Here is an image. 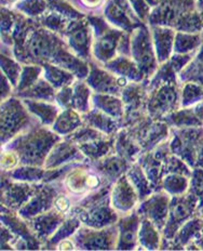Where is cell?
<instances>
[{
  "mask_svg": "<svg viewBox=\"0 0 203 251\" xmlns=\"http://www.w3.org/2000/svg\"><path fill=\"white\" fill-rule=\"evenodd\" d=\"M1 250H15V245L18 243V237L7 226L1 223Z\"/></svg>",
  "mask_w": 203,
  "mask_h": 251,
  "instance_id": "cell-49",
  "label": "cell"
},
{
  "mask_svg": "<svg viewBox=\"0 0 203 251\" xmlns=\"http://www.w3.org/2000/svg\"><path fill=\"white\" fill-rule=\"evenodd\" d=\"M162 239V232L150 220L143 218L138 233V249L161 250Z\"/></svg>",
  "mask_w": 203,
  "mask_h": 251,
  "instance_id": "cell-28",
  "label": "cell"
},
{
  "mask_svg": "<svg viewBox=\"0 0 203 251\" xmlns=\"http://www.w3.org/2000/svg\"><path fill=\"white\" fill-rule=\"evenodd\" d=\"M92 104L94 108L100 109V111L113 117L114 119L120 120L122 123L126 112H124V105L121 97L113 96V94L93 92Z\"/></svg>",
  "mask_w": 203,
  "mask_h": 251,
  "instance_id": "cell-26",
  "label": "cell"
},
{
  "mask_svg": "<svg viewBox=\"0 0 203 251\" xmlns=\"http://www.w3.org/2000/svg\"><path fill=\"white\" fill-rule=\"evenodd\" d=\"M108 135H106L105 133H103L100 130H97L95 128L91 127L89 125L83 124L80 128H78L75 132H72L66 137H63L67 140L71 141V142L76 143L77 145L80 144H85V143H89L92 142L94 140H98V139H103L106 138Z\"/></svg>",
  "mask_w": 203,
  "mask_h": 251,
  "instance_id": "cell-41",
  "label": "cell"
},
{
  "mask_svg": "<svg viewBox=\"0 0 203 251\" xmlns=\"http://www.w3.org/2000/svg\"><path fill=\"white\" fill-rule=\"evenodd\" d=\"M175 35L176 31L174 28L168 26L152 25V36L159 65L169 61L174 53Z\"/></svg>",
  "mask_w": 203,
  "mask_h": 251,
  "instance_id": "cell-22",
  "label": "cell"
},
{
  "mask_svg": "<svg viewBox=\"0 0 203 251\" xmlns=\"http://www.w3.org/2000/svg\"><path fill=\"white\" fill-rule=\"evenodd\" d=\"M62 139L63 137L55 133L51 127L37 125L21 133L1 148L17 153L20 165L44 167L51 150Z\"/></svg>",
  "mask_w": 203,
  "mask_h": 251,
  "instance_id": "cell-1",
  "label": "cell"
},
{
  "mask_svg": "<svg viewBox=\"0 0 203 251\" xmlns=\"http://www.w3.org/2000/svg\"><path fill=\"white\" fill-rule=\"evenodd\" d=\"M44 74V69L40 64H32L24 65L22 73H21L19 83L15 88V93L22 92L29 87H32L34 83L37 82Z\"/></svg>",
  "mask_w": 203,
  "mask_h": 251,
  "instance_id": "cell-40",
  "label": "cell"
},
{
  "mask_svg": "<svg viewBox=\"0 0 203 251\" xmlns=\"http://www.w3.org/2000/svg\"><path fill=\"white\" fill-rule=\"evenodd\" d=\"M0 89H1V98H0L1 99V102L6 101L7 99L14 96V87L3 73L1 74V86H0Z\"/></svg>",
  "mask_w": 203,
  "mask_h": 251,
  "instance_id": "cell-51",
  "label": "cell"
},
{
  "mask_svg": "<svg viewBox=\"0 0 203 251\" xmlns=\"http://www.w3.org/2000/svg\"><path fill=\"white\" fill-rule=\"evenodd\" d=\"M79 148L88 160L91 163L97 161L114 151V135L80 144Z\"/></svg>",
  "mask_w": 203,
  "mask_h": 251,
  "instance_id": "cell-32",
  "label": "cell"
},
{
  "mask_svg": "<svg viewBox=\"0 0 203 251\" xmlns=\"http://www.w3.org/2000/svg\"><path fill=\"white\" fill-rule=\"evenodd\" d=\"M131 165L132 163L118 155L116 151L92 163V166L94 167L95 170L100 172L104 179L111 184H113L122 176L127 175Z\"/></svg>",
  "mask_w": 203,
  "mask_h": 251,
  "instance_id": "cell-20",
  "label": "cell"
},
{
  "mask_svg": "<svg viewBox=\"0 0 203 251\" xmlns=\"http://www.w3.org/2000/svg\"><path fill=\"white\" fill-rule=\"evenodd\" d=\"M1 70L2 73L8 79L10 80V82L12 83V86L17 88L18 83H19V79L21 76V73H22L23 66H21L20 63L18 61L13 60L12 57L6 56L3 53L1 55Z\"/></svg>",
  "mask_w": 203,
  "mask_h": 251,
  "instance_id": "cell-42",
  "label": "cell"
},
{
  "mask_svg": "<svg viewBox=\"0 0 203 251\" xmlns=\"http://www.w3.org/2000/svg\"><path fill=\"white\" fill-rule=\"evenodd\" d=\"M37 125L41 124L25 106L22 99L13 96L1 102V146Z\"/></svg>",
  "mask_w": 203,
  "mask_h": 251,
  "instance_id": "cell-2",
  "label": "cell"
},
{
  "mask_svg": "<svg viewBox=\"0 0 203 251\" xmlns=\"http://www.w3.org/2000/svg\"><path fill=\"white\" fill-rule=\"evenodd\" d=\"M1 223L17 235L18 243L15 250H40L43 247V244L36 237L27 221L20 217L17 211L1 206Z\"/></svg>",
  "mask_w": 203,
  "mask_h": 251,
  "instance_id": "cell-11",
  "label": "cell"
},
{
  "mask_svg": "<svg viewBox=\"0 0 203 251\" xmlns=\"http://www.w3.org/2000/svg\"><path fill=\"white\" fill-rule=\"evenodd\" d=\"M190 177L179 174H166L161 184V190L171 196L186 194L189 190Z\"/></svg>",
  "mask_w": 203,
  "mask_h": 251,
  "instance_id": "cell-37",
  "label": "cell"
},
{
  "mask_svg": "<svg viewBox=\"0 0 203 251\" xmlns=\"http://www.w3.org/2000/svg\"><path fill=\"white\" fill-rule=\"evenodd\" d=\"M201 45V36L197 33L176 31L174 41V53L188 54L199 48Z\"/></svg>",
  "mask_w": 203,
  "mask_h": 251,
  "instance_id": "cell-38",
  "label": "cell"
},
{
  "mask_svg": "<svg viewBox=\"0 0 203 251\" xmlns=\"http://www.w3.org/2000/svg\"><path fill=\"white\" fill-rule=\"evenodd\" d=\"M76 250H116L118 243L117 223L104 228L81 226L70 237Z\"/></svg>",
  "mask_w": 203,
  "mask_h": 251,
  "instance_id": "cell-7",
  "label": "cell"
},
{
  "mask_svg": "<svg viewBox=\"0 0 203 251\" xmlns=\"http://www.w3.org/2000/svg\"><path fill=\"white\" fill-rule=\"evenodd\" d=\"M72 96H74V88H72V85L61 88L56 92L55 103L62 109L72 108Z\"/></svg>",
  "mask_w": 203,
  "mask_h": 251,
  "instance_id": "cell-47",
  "label": "cell"
},
{
  "mask_svg": "<svg viewBox=\"0 0 203 251\" xmlns=\"http://www.w3.org/2000/svg\"><path fill=\"white\" fill-rule=\"evenodd\" d=\"M172 196L164 191H157L140 201L136 211L142 218L150 220L161 232L168 222L170 212V202Z\"/></svg>",
  "mask_w": 203,
  "mask_h": 251,
  "instance_id": "cell-13",
  "label": "cell"
},
{
  "mask_svg": "<svg viewBox=\"0 0 203 251\" xmlns=\"http://www.w3.org/2000/svg\"><path fill=\"white\" fill-rule=\"evenodd\" d=\"M131 57L149 79L159 67L152 31L147 26L138 25L131 31Z\"/></svg>",
  "mask_w": 203,
  "mask_h": 251,
  "instance_id": "cell-4",
  "label": "cell"
},
{
  "mask_svg": "<svg viewBox=\"0 0 203 251\" xmlns=\"http://www.w3.org/2000/svg\"><path fill=\"white\" fill-rule=\"evenodd\" d=\"M56 89L51 85V83L45 80L44 77L34 83L32 87H29L26 90L15 93L14 96L20 99H28V100H35V101H48V102H55L56 97Z\"/></svg>",
  "mask_w": 203,
  "mask_h": 251,
  "instance_id": "cell-33",
  "label": "cell"
},
{
  "mask_svg": "<svg viewBox=\"0 0 203 251\" xmlns=\"http://www.w3.org/2000/svg\"><path fill=\"white\" fill-rule=\"evenodd\" d=\"M103 66L113 75L124 78L130 82H142L147 80L131 56L119 54L114 59L103 64Z\"/></svg>",
  "mask_w": 203,
  "mask_h": 251,
  "instance_id": "cell-21",
  "label": "cell"
},
{
  "mask_svg": "<svg viewBox=\"0 0 203 251\" xmlns=\"http://www.w3.org/2000/svg\"><path fill=\"white\" fill-rule=\"evenodd\" d=\"M56 250H76V246L72 242L71 238L65 239L63 242H61L59 245H57Z\"/></svg>",
  "mask_w": 203,
  "mask_h": 251,
  "instance_id": "cell-52",
  "label": "cell"
},
{
  "mask_svg": "<svg viewBox=\"0 0 203 251\" xmlns=\"http://www.w3.org/2000/svg\"><path fill=\"white\" fill-rule=\"evenodd\" d=\"M64 37L71 51L81 59L89 62L92 54L94 33L90 22L88 23L81 19L71 21L64 33Z\"/></svg>",
  "mask_w": 203,
  "mask_h": 251,
  "instance_id": "cell-10",
  "label": "cell"
},
{
  "mask_svg": "<svg viewBox=\"0 0 203 251\" xmlns=\"http://www.w3.org/2000/svg\"><path fill=\"white\" fill-rule=\"evenodd\" d=\"M3 172V171H1ZM10 179L26 183H41L45 175V167L19 165L14 169L6 172Z\"/></svg>",
  "mask_w": 203,
  "mask_h": 251,
  "instance_id": "cell-36",
  "label": "cell"
},
{
  "mask_svg": "<svg viewBox=\"0 0 203 251\" xmlns=\"http://www.w3.org/2000/svg\"><path fill=\"white\" fill-rule=\"evenodd\" d=\"M203 101V86L198 82L188 81L181 83L180 106L192 107L197 103Z\"/></svg>",
  "mask_w": 203,
  "mask_h": 251,
  "instance_id": "cell-39",
  "label": "cell"
},
{
  "mask_svg": "<svg viewBox=\"0 0 203 251\" xmlns=\"http://www.w3.org/2000/svg\"><path fill=\"white\" fill-rule=\"evenodd\" d=\"M142 219L136 210L120 216L117 222L118 243L116 250L138 249V233Z\"/></svg>",
  "mask_w": 203,
  "mask_h": 251,
  "instance_id": "cell-17",
  "label": "cell"
},
{
  "mask_svg": "<svg viewBox=\"0 0 203 251\" xmlns=\"http://www.w3.org/2000/svg\"><path fill=\"white\" fill-rule=\"evenodd\" d=\"M199 201L189 191L183 195L172 196L168 222L162 231L165 239L171 240L178 233L180 227L197 214Z\"/></svg>",
  "mask_w": 203,
  "mask_h": 251,
  "instance_id": "cell-8",
  "label": "cell"
},
{
  "mask_svg": "<svg viewBox=\"0 0 203 251\" xmlns=\"http://www.w3.org/2000/svg\"><path fill=\"white\" fill-rule=\"evenodd\" d=\"M181 83L166 82L148 91L147 113L155 120L180 108Z\"/></svg>",
  "mask_w": 203,
  "mask_h": 251,
  "instance_id": "cell-5",
  "label": "cell"
},
{
  "mask_svg": "<svg viewBox=\"0 0 203 251\" xmlns=\"http://www.w3.org/2000/svg\"><path fill=\"white\" fill-rule=\"evenodd\" d=\"M192 108H194V111H195V114L197 115V117L199 118L201 122L203 123V101L197 103L195 106H192Z\"/></svg>",
  "mask_w": 203,
  "mask_h": 251,
  "instance_id": "cell-54",
  "label": "cell"
},
{
  "mask_svg": "<svg viewBox=\"0 0 203 251\" xmlns=\"http://www.w3.org/2000/svg\"><path fill=\"white\" fill-rule=\"evenodd\" d=\"M127 176L130 182L132 183V185L135 187V190H136L140 201H145L147 197L156 192L152 182L148 179L146 172L144 171L143 167L137 161L132 163L131 167H130V169L127 172Z\"/></svg>",
  "mask_w": 203,
  "mask_h": 251,
  "instance_id": "cell-30",
  "label": "cell"
},
{
  "mask_svg": "<svg viewBox=\"0 0 203 251\" xmlns=\"http://www.w3.org/2000/svg\"><path fill=\"white\" fill-rule=\"evenodd\" d=\"M59 193L60 188L55 183L43 182L36 194L18 211L19 216L28 220L54 208V200Z\"/></svg>",
  "mask_w": 203,
  "mask_h": 251,
  "instance_id": "cell-15",
  "label": "cell"
},
{
  "mask_svg": "<svg viewBox=\"0 0 203 251\" xmlns=\"http://www.w3.org/2000/svg\"><path fill=\"white\" fill-rule=\"evenodd\" d=\"M171 128L202 127L203 123L197 117L192 107H180L162 118Z\"/></svg>",
  "mask_w": 203,
  "mask_h": 251,
  "instance_id": "cell-34",
  "label": "cell"
},
{
  "mask_svg": "<svg viewBox=\"0 0 203 251\" xmlns=\"http://www.w3.org/2000/svg\"><path fill=\"white\" fill-rule=\"evenodd\" d=\"M195 168H202L203 169V140L199 146V151H198Z\"/></svg>",
  "mask_w": 203,
  "mask_h": 251,
  "instance_id": "cell-53",
  "label": "cell"
},
{
  "mask_svg": "<svg viewBox=\"0 0 203 251\" xmlns=\"http://www.w3.org/2000/svg\"><path fill=\"white\" fill-rule=\"evenodd\" d=\"M41 66L44 69L43 77L45 80H48L56 90H60L61 88L66 86H71L78 79L69 71L59 65L52 64L50 62L43 63Z\"/></svg>",
  "mask_w": 203,
  "mask_h": 251,
  "instance_id": "cell-31",
  "label": "cell"
},
{
  "mask_svg": "<svg viewBox=\"0 0 203 251\" xmlns=\"http://www.w3.org/2000/svg\"><path fill=\"white\" fill-rule=\"evenodd\" d=\"M166 174H179L190 177L192 168L180 157L171 154L165 161V175Z\"/></svg>",
  "mask_w": 203,
  "mask_h": 251,
  "instance_id": "cell-43",
  "label": "cell"
},
{
  "mask_svg": "<svg viewBox=\"0 0 203 251\" xmlns=\"http://www.w3.org/2000/svg\"><path fill=\"white\" fill-rule=\"evenodd\" d=\"M67 217L68 216L56 210L55 208H52L48 211L26 220V221L36 235V237L44 245L56 232V229L60 227Z\"/></svg>",
  "mask_w": 203,
  "mask_h": 251,
  "instance_id": "cell-19",
  "label": "cell"
},
{
  "mask_svg": "<svg viewBox=\"0 0 203 251\" xmlns=\"http://www.w3.org/2000/svg\"><path fill=\"white\" fill-rule=\"evenodd\" d=\"M22 101L28 111L45 127H52L62 111V108L55 102L35 101L28 100V99H24Z\"/></svg>",
  "mask_w": 203,
  "mask_h": 251,
  "instance_id": "cell-24",
  "label": "cell"
},
{
  "mask_svg": "<svg viewBox=\"0 0 203 251\" xmlns=\"http://www.w3.org/2000/svg\"><path fill=\"white\" fill-rule=\"evenodd\" d=\"M202 140L203 126L202 127L171 128L169 139L170 150L172 154L180 157L194 169Z\"/></svg>",
  "mask_w": 203,
  "mask_h": 251,
  "instance_id": "cell-6",
  "label": "cell"
},
{
  "mask_svg": "<svg viewBox=\"0 0 203 251\" xmlns=\"http://www.w3.org/2000/svg\"><path fill=\"white\" fill-rule=\"evenodd\" d=\"M19 9L29 17H38L45 12V3L44 0H27L26 2L21 3Z\"/></svg>",
  "mask_w": 203,
  "mask_h": 251,
  "instance_id": "cell-46",
  "label": "cell"
},
{
  "mask_svg": "<svg viewBox=\"0 0 203 251\" xmlns=\"http://www.w3.org/2000/svg\"><path fill=\"white\" fill-rule=\"evenodd\" d=\"M89 22L94 33L92 54L95 62L103 65L117 56L119 43L124 30L112 28L106 21L94 15L89 18Z\"/></svg>",
  "mask_w": 203,
  "mask_h": 251,
  "instance_id": "cell-3",
  "label": "cell"
},
{
  "mask_svg": "<svg viewBox=\"0 0 203 251\" xmlns=\"http://www.w3.org/2000/svg\"><path fill=\"white\" fill-rule=\"evenodd\" d=\"M203 233V218L196 214L180 227L178 233L171 240L163 237L161 250H183L200 237Z\"/></svg>",
  "mask_w": 203,
  "mask_h": 251,
  "instance_id": "cell-18",
  "label": "cell"
},
{
  "mask_svg": "<svg viewBox=\"0 0 203 251\" xmlns=\"http://www.w3.org/2000/svg\"><path fill=\"white\" fill-rule=\"evenodd\" d=\"M77 161L81 163V161L89 160L83 155L79 145L63 138L51 150L48 157H46L44 167L45 170H50L71 163H77Z\"/></svg>",
  "mask_w": 203,
  "mask_h": 251,
  "instance_id": "cell-16",
  "label": "cell"
},
{
  "mask_svg": "<svg viewBox=\"0 0 203 251\" xmlns=\"http://www.w3.org/2000/svg\"><path fill=\"white\" fill-rule=\"evenodd\" d=\"M41 183L14 181L1 172V206L18 212L36 194Z\"/></svg>",
  "mask_w": 203,
  "mask_h": 251,
  "instance_id": "cell-9",
  "label": "cell"
},
{
  "mask_svg": "<svg viewBox=\"0 0 203 251\" xmlns=\"http://www.w3.org/2000/svg\"><path fill=\"white\" fill-rule=\"evenodd\" d=\"M105 0H78V8L79 10H85V12H92L94 15V11L100 9Z\"/></svg>",
  "mask_w": 203,
  "mask_h": 251,
  "instance_id": "cell-50",
  "label": "cell"
},
{
  "mask_svg": "<svg viewBox=\"0 0 203 251\" xmlns=\"http://www.w3.org/2000/svg\"><path fill=\"white\" fill-rule=\"evenodd\" d=\"M90 72L86 78V81L95 93H107L121 97L122 89L128 86L130 81L121 77H117L113 73L101 67L97 62L89 61Z\"/></svg>",
  "mask_w": 203,
  "mask_h": 251,
  "instance_id": "cell-12",
  "label": "cell"
},
{
  "mask_svg": "<svg viewBox=\"0 0 203 251\" xmlns=\"http://www.w3.org/2000/svg\"><path fill=\"white\" fill-rule=\"evenodd\" d=\"M114 151L130 163H135L143 151L128 129L121 128L114 134Z\"/></svg>",
  "mask_w": 203,
  "mask_h": 251,
  "instance_id": "cell-25",
  "label": "cell"
},
{
  "mask_svg": "<svg viewBox=\"0 0 203 251\" xmlns=\"http://www.w3.org/2000/svg\"><path fill=\"white\" fill-rule=\"evenodd\" d=\"M82 226L81 220L77 214H70L65 219V221L61 224L60 227L56 229V232L46 240L43 245V250H56L57 245L65 239L70 238L79 227Z\"/></svg>",
  "mask_w": 203,
  "mask_h": 251,
  "instance_id": "cell-29",
  "label": "cell"
},
{
  "mask_svg": "<svg viewBox=\"0 0 203 251\" xmlns=\"http://www.w3.org/2000/svg\"><path fill=\"white\" fill-rule=\"evenodd\" d=\"M74 96H72V108L78 113L85 115L93 108L92 96L93 90L85 79H77L72 83Z\"/></svg>",
  "mask_w": 203,
  "mask_h": 251,
  "instance_id": "cell-35",
  "label": "cell"
},
{
  "mask_svg": "<svg viewBox=\"0 0 203 251\" xmlns=\"http://www.w3.org/2000/svg\"><path fill=\"white\" fill-rule=\"evenodd\" d=\"M85 122H83V117L80 113H78L74 108H65L62 109L51 128L61 137H66V135L75 132Z\"/></svg>",
  "mask_w": 203,
  "mask_h": 251,
  "instance_id": "cell-27",
  "label": "cell"
},
{
  "mask_svg": "<svg viewBox=\"0 0 203 251\" xmlns=\"http://www.w3.org/2000/svg\"><path fill=\"white\" fill-rule=\"evenodd\" d=\"M20 165V158L11 150L1 148V171L8 172Z\"/></svg>",
  "mask_w": 203,
  "mask_h": 251,
  "instance_id": "cell-48",
  "label": "cell"
},
{
  "mask_svg": "<svg viewBox=\"0 0 203 251\" xmlns=\"http://www.w3.org/2000/svg\"><path fill=\"white\" fill-rule=\"evenodd\" d=\"M83 122L86 125L100 130L108 137H113L119 130L122 128V123L120 120L114 119L100 109L93 107L89 113L82 115Z\"/></svg>",
  "mask_w": 203,
  "mask_h": 251,
  "instance_id": "cell-23",
  "label": "cell"
},
{
  "mask_svg": "<svg viewBox=\"0 0 203 251\" xmlns=\"http://www.w3.org/2000/svg\"><path fill=\"white\" fill-rule=\"evenodd\" d=\"M139 202L137 192L128 179L127 175L122 176L113 183L111 192V203L119 216H124L136 210Z\"/></svg>",
  "mask_w": 203,
  "mask_h": 251,
  "instance_id": "cell-14",
  "label": "cell"
},
{
  "mask_svg": "<svg viewBox=\"0 0 203 251\" xmlns=\"http://www.w3.org/2000/svg\"><path fill=\"white\" fill-rule=\"evenodd\" d=\"M75 205L76 203L75 201L72 200V197L61 191L54 200V208L60 212L66 214V216H69Z\"/></svg>",
  "mask_w": 203,
  "mask_h": 251,
  "instance_id": "cell-45",
  "label": "cell"
},
{
  "mask_svg": "<svg viewBox=\"0 0 203 251\" xmlns=\"http://www.w3.org/2000/svg\"><path fill=\"white\" fill-rule=\"evenodd\" d=\"M199 201V207L203 206V169L194 168L192 175L190 176L189 190ZM198 207V208H199Z\"/></svg>",
  "mask_w": 203,
  "mask_h": 251,
  "instance_id": "cell-44",
  "label": "cell"
}]
</instances>
